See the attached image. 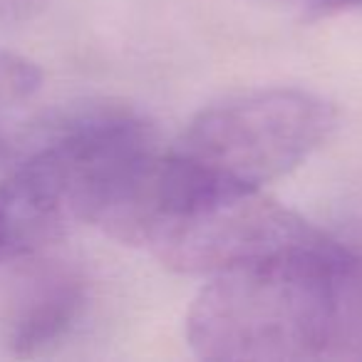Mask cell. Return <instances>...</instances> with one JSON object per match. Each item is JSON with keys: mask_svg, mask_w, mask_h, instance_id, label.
I'll return each instance as SVG.
<instances>
[{"mask_svg": "<svg viewBox=\"0 0 362 362\" xmlns=\"http://www.w3.org/2000/svg\"><path fill=\"white\" fill-rule=\"evenodd\" d=\"M345 258L330 238L211 276L187 315L192 352L214 362L340 360Z\"/></svg>", "mask_w": 362, "mask_h": 362, "instance_id": "obj_1", "label": "cell"}, {"mask_svg": "<svg viewBox=\"0 0 362 362\" xmlns=\"http://www.w3.org/2000/svg\"><path fill=\"white\" fill-rule=\"evenodd\" d=\"M67 223L18 166L0 181V263L35 256Z\"/></svg>", "mask_w": 362, "mask_h": 362, "instance_id": "obj_5", "label": "cell"}, {"mask_svg": "<svg viewBox=\"0 0 362 362\" xmlns=\"http://www.w3.org/2000/svg\"><path fill=\"white\" fill-rule=\"evenodd\" d=\"M42 72L35 62L0 50V100H25L40 90Z\"/></svg>", "mask_w": 362, "mask_h": 362, "instance_id": "obj_6", "label": "cell"}, {"mask_svg": "<svg viewBox=\"0 0 362 362\" xmlns=\"http://www.w3.org/2000/svg\"><path fill=\"white\" fill-rule=\"evenodd\" d=\"M317 13H330V11H345V8L362 6V0H308Z\"/></svg>", "mask_w": 362, "mask_h": 362, "instance_id": "obj_9", "label": "cell"}, {"mask_svg": "<svg viewBox=\"0 0 362 362\" xmlns=\"http://www.w3.org/2000/svg\"><path fill=\"white\" fill-rule=\"evenodd\" d=\"M330 238L261 189H211L166 214L141 248L174 273L211 278Z\"/></svg>", "mask_w": 362, "mask_h": 362, "instance_id": "obj_3", "label": "cell"}, {"mask_svg": "<svg viewBox=\"0 0 362 362\" xmlns=\"http://www.w3.org/2000/svg\"><path fill=\"white\" fill-rule=\"evenodd\" d=\"M337 112L320 95L268 87L204 107L171 154L214 184L261 189L293 171L335 129Z\"/></svg>", "mask_w": 362, "mask_h": 362, "instance_id": "obj_2", "label": "cell"}, {"mask_svg": "<svg viewBox=\"0 0 362 362\" xmlns=\"http://www.w3.org/2000/svg\"><path fill=\"white\" fill-rule=\"evenodd\" d=\"M33 256H28L30 261ZM87 305V283L65 261H30L0 313V340L11 355L33 357L60 342Z\"/></svg>", "mask_w": 362, "mask_h": 362, "instance_id": "obj_4", "label": "cell"}, {"mask_svg": "<svg viewBox=\"0 0 362 362\" xmlns=\"http://www.w3.org/2000/svg\"><path fill=\"white\" fill-rule=\"evenodd\" d=\"M40 0H0V21L8 18H23L30 13Z\"/></svg>", "mask_w": 362, "mask_h": 362, "instance_id": "obj_8", "label": "cell"}, {"mask_svg": "<svg viewBox=\"0 0 362 362\" xmlns=\"http://www.w3.org/2000/svg\"><path fill=\"white\" fill-rule=\"evenodd\" d=\"M337 243H340L345 251L362 256V199L345 214V221H342L340 231L330 233Z\"/></svg>", "mask_w": 362, "mask_h": 362, "instance_id": "obj_7", "label": "cell"}]
</instances>
